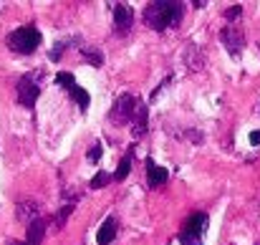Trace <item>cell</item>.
I'll return each mask as SVG.
<instances>
[{"label":"cell","instance_id":"obj_1","mask_svg":"<svg viewBox=\"0 0 260 245\" xmlns=\"http://www.w3.org/2000/svg\"><path fill=\"white\" fill-rule=\"evenodd\" d=\"M187 13V5L179 0H152L144 5V25H149L157 33H165L177 28Z\"/></svg>","mask_w":260,"mask_h":245},{"label":"cell","instance_id":"obj_2","mask_svg":"<svg viewBox=\"0 0 260 245\" xmlns=\"http://www.w3.org/2000/svg\"><path fill=\"white\" fill-rule=\"evenodd\" d=\"M8 48L13 51V53H18V56H30L41 43H43V36H41V30H38V25H33V23H28V25H20V28H15L10 36H8Z\"/></svg>","mask_w":260,"mask_h":245},{"label":"cell","instance_id":"obj_3","mask_svg":"<svg viewBox=\"0 0 260 245\" xmlns=\"http://www.w3.org/2000/svg\"><path fill=\"white\" fill-rule=\"evenodd\" d=\"M41 83H43V71H28L15 81V99L23 109L33 111L41 96Z\"/></svg>","mask_w":260,"mask_h":245},{"label":"cell","instance_id":"obj_4","mask_svg":"<svg viewBox=\"0 0 260 245\" xmlns=\"http://www.w3.org/2000/svg\"><path fill=\"white\" fill-rule=\"evenodd\" d=\"M139 104H142L139 96H134V94H121V96L111 104V109H109V121H111L114 127H132V121H134V116H137V111H139Z\"/></svg>","mask_w":260,"mask_h":245},{"label":"cell","instance_id":"obj_5","mask_svg":"<svg viewBox=\"0 0 260 245\" xmlns=\"http://www.w3.org/2000/svg\"><path fill=\"white\" fill-rule=\"evenodd\" d=\"M207 223H210L207 212H202V210L192 212V215L187 218L182 233H179V243L182 245H205L202 235H205V230H207Z\"/></svg>","mask_w":260,"mask_h":245},{"label":"cell","instance_id":"obj_6","mask_svg":"<svg viewBox=\"0 0 260 245\" xmlns=\"http://www.w3.org/2000/svg\"><path fill=\"white\" fill-rule=\"evenodd\" d=\"M56 83H58V86H63V88H66V94L76 101V106L86 114L88 106H91V96H88L86 88H81V86L76 83V76H74L71 71H58V74H56Z\"/></svg>","mask_w":260,"mask_h":245},{"label":"cell","instance_id":"obj_7","mask_svg":"<svg viewBox=\"0 0 260 245\" xmlns=\"http://www.w3.org/2000/svg\"><path fill=\"white\" fill-rule=\"evenodd\" d=\"M114 33L116 36H126L134 25V10L126 3H114Z\"/></svg>","mask_w":260,"mask_h":245},{"label":"cell","instance_id":"obj_8","mask_svg":"<svg viewBox=\"0 0 260 245\" xmlns=\"http://www.w3.org/2000/svg\"><path fill=\"white\" fill-rule=\"evenodd\" d=\"M220 41H222V46L228 48V53H230L233 58H240V53H243V48H245V36H243V30L228 25V28L220 30Z\"/></svg>","mask_w":260,"mask_h":245},{"label":"cell","instance_id":"obj_9","mask_svg":"<svg viewBox=\"0 0 260 245\" xmlns=\"http://www.w3.org/2000/svg\"><path fill=\"white\" fill-rule=\"evenodd\" d=\"M144 169H147V187L149 190H157V187L167 185V179H170V169L167 167H159L152 157H147L144 160Z\"/></svg>","mask_w":260,"mask_h":245},{"label":"cell","instance_id":"obj_10","mask_svg":"<svg viewBox=\"0 0 260 245\" xmlns=\"http://www.w3.org/2000/svg\"><path fill=\"white\" fill-rule=\"evenodd\" d=\"M129 129H132L134 139H142L147 134V129H149V106H147V101L139 104V111H137V116H134V121H132Z\"/></svg>","mask_w":260,"mask_h":245},{"label":"cell","instance_id":"obj_11","mask_svg":"<svg viewBox=\"0 0 260 245\" xmlns=\"http://www.w3.org/2000/svg\"><path fill=\"white\" fill-rule=\"evenodd\" d=\"M116 230H119V220L116 215H106V220L101 223L99 228V235H96V243L99 245H111L116 238Z\"/></svg>","mask_w":260,"mask_h":245},{"label":"cell","instance_id":"obj_12","mask_svg":"<svg viewBox=\"0 0 260 245\" xmlns=\"http://www.w3.org/2000/svg\"><path fill=\"white\" fill-rule=\"evenodd\" d=\"M46 228H48V223H46V218L41 215V218H36L33 223H28L25 225V240L30 245H41L43 243V238H46Z\"/></svg>","mask_w":260,"mask_h":245},{"label":"cell","instance_id":"obj_13","mask_svg":"<svg viewBox=\"0 0 260 245\" xmlns=\"http://www.w3.org/2000/svg\"><path fill=\"white\" fill-rule=\"evenodd\" d=\"M74 46H81V36H69V38H58L56 43H53V48H51V61L53 64H58L61 58H63V53L66 51H71Z\"/></svg>","mask_w":260,"mask_h":245},{"label":"cell","instance_id":"obj_14","mask_svg":"<svg viewBox=\"0 0 260 245\" xmlns=\"http://www.w3.org/2000/svg\"><path fill=\"white\" fill-rule=\"evenodd\" d=\"M134 144L126 149V155L119 160V164H116V169H114V182H124L126 177H129V172H132V164H134Z\"/></svg>","mask_w":260,"mask_h":245},{"label":"cell","instance_id":"obj_15","mask_svg":"<svg viewBox=\"0 0 260 245\" xmlns=\"http://www.w3.org/2000/svg\"><path fill=\"white\" fill-rule=\"evenodd\" d=\"M15 215H18V220L20 223H33L36 218H41V207L36 205V202H20L18 205V210H15Z\"/></svg>","mask_w":260,"mask_h":245},{"label":"cell","instance_id":"obj_16","mask_svg":"<svg viewBox=\"0 0 260 245\" xmlns=\"http://www.w3.org/2000/svg\"><path fill=\"white\" fill-rule=\"evenodd\" d=\"M81 56H84V61L91 64L93 69H101V66H104V53H101V48H96V46H81Z\"/></svg>","mask_w":260,"mask_h":245},{"label":"cell","instance_id":"obj_17","mask_svg":"<svg viewBox=\"0 0 260 245\" xmlns=\"http://www.w3.org/2000/svg\"><path fill=\"white\" fill-rule=\"evenodd\" d=\"M111 182H114V172H96V177L88 182V187L91 190H101V187H106Z\"/></svg>","mask_w":260,"mask_h":245},{"label":"cell","instance_id":"obj_18","mask_svg":"<svg viewBox=\"0 0 260 245\" xmlns=\"http://www.w3.org/2000/svg\"><path fill=\"white\" fill-rule=\"evenodd\" d=\"M74 207H76V205H74V202H69L66 207H61V210L56 212V230H61V228L66 225V220L71 218V212H74Z\"/></svg>","mask_w":260,"mask_h":245},{"label":"cell","instance_id":"obj_19","mask_svg":"<svg viewBox=\"0 0 260 245\" xmlns=\"http://www.w3.org/2000/svg\"><path fill=\"white\" fill-rule=\"evenodd\" d=\"M101 155H104V147H101V142H96V144L88 149V162L99 164V162H101Z\"/></svg>","mask_w":260,"mask_h":245},{"label":"cell","instance_id":"obj_20","mask_svg":"<svg viewBox=\"0 0 260 245\" xmlns=\"http://www.w3.org/2000/svg\"><path fill=\"white\" fill-rule=\"evenodd\" d=\"M240 13H243V5H230L222 15H225V20L230 23V20H238V18H240Z\"/></svg>","mask_w":260,"mask_h":245},{"label":"cell","instance_id":"obj_21","mask_svg":"<svg viewBox=\"0 0 260 245\" xmlns=\"http://www.w3.org/2000/svg\"><path fill=\"white\" fill-rule=\"evenodd\" d=\"M250 144H253V147H258L260 144V129H255V132L250 134Z\"/></svg>","mask_w":260,"mask_h":245},{"label":"cell","instance_id":"obj_22","mask_svg":"<svg viewBox=\"0 0 260 245\" xmlns=\"http://www.w3.org/2000/svg\"><path fill=\"white\" fill-rule=\"evenodd\" d=\"M8 245H30L28 240H8Z\"/></svg>","mask_w":260,"mask_h":245},{"label":"cell","instance_id":"obj_23","mask_svg":"<svg viewBox=\"0 0 260 245\" xmlns=\"http://www.w3.org/2000/svg\"><path fill=\"white\" fill-rule=\"evenodd\" d=\"M205 5H207L205 0H197V3H192V8H197V10H200V8H205Z\"/></svg>","mask_w":260,"mask_h":245},{"label":"cell","instance_id":"obj_24","mask_svg":"<svg viewBox=\"0 0 260 245\" xmlns=\"http://www.w3.org/2000/svg\"><path fill=\"white\" fill-rule=\"evenodd\" d=\"M0 5H3V3H0Z\"/></svg>","mask_w":260,"mask_h":245}]
</instances>
